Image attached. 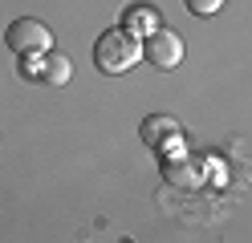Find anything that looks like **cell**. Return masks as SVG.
<instances>
[{
	"instance_id": "obj_1",
	"label": "cell",
	"mask_w": 252,
	"mask_h": 243,
	"mask_svg": "<svg viewBox=\"0 0 252 243\" xmlns=\"http://www.w3.org/2000/svg\"><path fill=\"white\" fill-rule=\"evenodd\" d=\"M143 61V41L126 28H106L98 41H94V65L102 73H126Z\"/></svg>"
},
{
	"instance_id": "obj_2",
	"label": "cell",
	"mask_w": 252,
	"mask_h": 243,
	"mask_svg": "<svg viewBox=\"0 0 252 243\" xmlns=\"http://www.w3.org/2000/svg\"><path fill=\"white\" fill-rule=\"evenodd\" d=\"M4 45L17 57H41V53H49L53 37H49V28H45L37 16H21V21H12L4 28Z\"/></svg>"
},
{
	"instance_id": "obj_3",
	"label": "cell",
	"mask_w": 252,
	"mask_h": 243,
	"mask_svg": "<svg viewBox=\"0 0 252 243\" xmlns=\"http://www.w3.org/2000/svg\"><path fill=\"white\" fill-rule=\"evenodd\" d=\"M138 138H143L151 150H159V154H175V150H183L179 122L171 118V113H151V118H143V126H138Z\"/></svg>"
},
{
	"instance_id": "obj_4",
	"label": "cell",
	"mask_w": 252,
	"mask_h": 243,
	"mask_svg": "<svg viewBox=\"0 0 252 243\" xmlns=\"http://www.w3.org/2000/svg\"><path fill=\"white\" fill-rule=\"evenodd\" d=\"M143 57L155 65V69H175V65L183 61V41L171 28H159V32H151V37L143 41Z\"/></svg>"
},
{
	"instance_id": "obj_5",
	"label": "cell",
	"mask_w": 252,
	"mask_h": 243,
	"mask_svg": "<svg viewBox=\"0 0 252 243\" xmlns=\"http://www.w3.org/2000/svg\"><path fill=\"white\" fill-rule=\"evenodd\" d=\"M159 170H163V178H167V187H179V190H191V187H199V183H203L199 166L191 162V154H183V150L163 154Z\"/></svg>"
},
{
	"instance_id": "obj_6",
	"label": "cell",
	"mask_w": 252,
	"mask_h": 243,
	"mask_svg": "<svg viewBox=\"0 0 252 243\" xmlns=\"http://www.w3.org/2000/svg\"><path fill=\"white\" fill-rule=\"evenodd\" d=\"M122 28L134 32V37H151V32L163 28V16H159V8H151V4H130L122 12Z\"/></svg>"
},
{
	"instance_id": "obj_7",
	"label": "cell",
	"mask_w": 252,
	"mask_h": 243,
	"mask_svg": "<svg viewBox=\"0 0 252 243\" xmlns=\"http://www.w3.org/2000/svg\"><path fill=\"white\" fill-rule=\"evenodd\" d=\"M73 73V65L65 53H41V85H49V89H61L69 81Z\"/></svg>"
},
{
	"instance_id": "obj_8",
	"label": "cell",
	"mask_w": 252,
	"mask_h": 243,
	"mask_svg": "<svg viewBox=\"0 0 252 243\" xmlns=\"http://www.w3.org/2000/svg\"><path fill=\"white\" fill-rule=\"evenodd\" d=\"M183 4H187L191 16H216L220 8H224V0H183Z\"/></svg>"
},
{
	"instance_id": "obj_9",
	"label": "cell",
	"mask_w": 252,
	"mask_h": 243,
	"mask_svg": "<svg viewBox=\"0 0 252 243\" xmlns=\"http://www.w3.org/2000/svg\"><path fill=\"white\" fill-rule=\"evenodd\" d=\"M21 77H29V81H41V57H21Z\"/></svg>"
}]
</instances>
